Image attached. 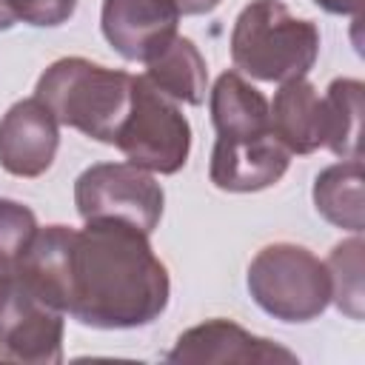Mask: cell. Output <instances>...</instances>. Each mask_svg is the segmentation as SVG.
Listing matches in <instances>:
<instances>
[{"label": "cell", "instance_id": "10", "mask_svg": "<svg viewBox=\"0 0 365 365\" xmlns=\"http://www.w3.org/2000/svg\"><path fill=\"white\" fill-rule=\"evenodd\" d=\"M165 362H297V354L265 339L254 336L231 319H205L182 331L174 348L165 354Z\"/></svg>", "mask_w": 365, "mask_h": 365}, {"label": "cell", "instance_id": "19", "mask_svg": "<svg viewBox=\"0 0 365 365\" xmlns=\"http://www.w3.org/2000/svg\"><path fill=\"white\" fill-rule=\"evenodd\" d=\"M77 0H0V31H9L17 23L37 29H51L68 23Z\"/></svg>", "mask_w": 365, "mask_h": 365}, {"label": "cell", "instance_id": "15", "mask_svg": "<svg viewBox=\"0 0 365 365\" xmlns=\"http://www.w3.org/2000/svg\"><path fill=\"white\" fill-rule=\"evenodd\" d=\"M314 208L325 222L351 234H362V160H342L322 168L314 180Z\"/></svg>", "mask_w": 365, "mask_h": 365}, {"label": "cell", "instance_id": "12", "mask_svg": "<svg viewBox=\"0 0 365 365\" xmlns=\"http://www.w3.org/2000/svg\"><path fill=\"white\" fill-rule=\"evenodd\" d=\"M271 134L288 154H314L325 145V106L314 83L305 77L279 83L274 103H268Z\"/></svg>", "mask_w": 365, "mask_h": 365}, {"label": "cell", "instance_id": "14", "mask_svg": "<svg viewBox=\"0 0 365 365\" xmlns=\"http://www.w3.org/2000/svg\"><path fill=\"white\" fill-rule=\"evenodd\" d=\"M154 88H160L174 103L202 106L208 91V66L194 40L177 34L160 54L145 63L143 74Z\"/></svg>", "mask_w": 365, "mask_h": 365}, {"label": "cell", "instance_id": "22", "mask_svg": "<svg viewBox=\"0 0 365 365\" xmlns=\"http://www.w3.org/2000/svg\"><path fill=\"white\" fill-rule=\"evenodd\" d=\"M6 271H9V268H6V265H3V262H0V277H3V274H6Z\"/></svg>", "mask_w": 365, "mask_h": 365}, {"label": "cell", "instance_id": "4", "mask_svg": "<svg viewBox=\"0 0 365 365\" xmlns=\"http://www.w3.org/2000/svg\"><path fill=\"white\" fill-rule=\"evenodd\" d=\"M251 299L279 322H311L331 302L325 262L297 242H271L248 265Z\"/></svg>", "mask_w": 365, "mask_h": 365}, {"label": "cell", "instance_id": "5", "mask_svg": "<svg viewBox=\"0 0 365 365\" xmlns=\"http://www.w3.org/2000/svg\"><path fill=\"white\" fill-rule=\"evenodd\" d=\"M114 145L137 168L177 174L191 154V125L171 97L154 88L145 77H134L131 108Z\"/></svg>", "mask_w": 365, "mask_h": 365}, {"label": "cell", "instance_id": "13", "mask_svg": "<svg viewBox=\"0 0 365 365\" xmlns=\"http://www.w3.org/2000/svg\"><path fill=\"white\" fill-rule=\"evenodd\" d=\"M217 140H248L271 134L268 100L240 71H222L208 91Z\"/></svg>", "mask_w": 365, "mask_h": 365}, {"label": "cell", "instance_id": "3", "mask_svg": "<svg viewBox=\"0 0 365 365\" xmlns=\"http://www.w3.org/2000/svg\"><path fill=\"white\" fill-rule=\"evenodd\" d=\"M319 57V29L294 17L282 0H251L231 29V60L242 74L262 83L305 77Z\"/></svg>", "mask_w": 365, "mask_h": 365}, {"label": "cell", "instance_id": "1", "mask_svg": "<svg viewBox=\"0 0 365 365\" xmlns=\"http://www.w3.org/2000/svg\"><path fill=\"white\" fill-rule=\"evenodd\" d=\"M14 268L63 314L103 331L151 325L171 297L148 234L120 220L37 228Z\"/></svg>", "mask_w": 365, "mask_h": 365}, {"label": "cell", "instance_id": "17", "mask_svg": "<svg viewBox=\"0 0 365 365\" xmlns=\"http://www.w3.org/2000/svg\"><path fill=\"white\" fill-rule=\"evenodd\" d=\"M362 254H365V242L359 234H354L351 240L334 245L331 257L325 259L331 277V302L351 319H362V302H365Z\"/></svg>", "mask_w": 365, "mask_h": 365}, {"label": "cell", "instance_id": "6", "mask_svg": "<svg viewBox=\"0 0 365 365\" xmlns=\"http://www.w3.org/2000/svg\"><path fill=\"white\" fill-rule=\"evenodd\" d=\"M66 314L17 268L0 277V359L29 365L63 362Z\"/></svg>", "mask_w": 365, "mask_h": 365}, {"label": "cell", "instance_id": "2", "mask_svg": "<svg viewBox=\"0 0 365 365\" xmlns=\"http://www.w3.org/2000/svg\"><path fill=\"white\" fill-rule=\"evenodd\" d=\"M134 74L91 63L86 57H60L37 80L34 97L60 125L114 145L131 108Z\"/></svg>", "mask_w": 365, "mask_h": 365}, {"label": "cell", "instance_id": "11", "mask_svg": "<svg viewBox=\"0 0 365 365\" xmlns=\"http://www.w3.org/2000/svg\"><path fill=\"white\" fill-rule=\"evenodd\" d=\"M291 154L274 134L248 140H217L211 151L208 177L220 191L251 194L271 188L288 171Z\"/></svg>", "mask_w": 365, "mask_h": 365}, {"label": "cell", "instance_id": "21", "mask_svg": "<svg viewBox=\"0 0 365 365\" xmlns=\"http://www.w3.org/2000/svg\"><path fill=\"white\" fill-rule=\"evenodd\" d=\"M220 3H222V0H177V6H180L182 14H208V11H214Z\"/></svg>", "mask_w": 365, "mask_h": 365}, {"label": "cell", "instance_id": "7", "mask_svg": "<svg viewBox=\"0 0 365 365\" xmlns=\"http://www.w3.org/2000/svg\"><path fill=\"white\" fill-rule=\"evenodd\" d=\"M77 214L88 220H120L145 234L160 225L165 194L151 171L131 163H97L74 180Z\"/></svg>", "mask_w": 365, "mask_h": 365}, {"label": "cell", "instance_id": "18", "mask_svg": "<svg viewBox=\"0 0 365 365\" xmlns=\"http://www.w3.org/2000/svg\"><path fill=\"white\" fill-rule=\"evenodd\" d=\"M37 217L29 205L0 197V262L14 268L37 234Z\"/></svg>", "mask_w": 365, "mask_h": 365}, {"label": "cell", "instance_id": "8", "mask_svg": "<svg viewBox=\"0 0 365 365\" xmlns=\"http://www.w3.org/2000/svg\"><path fill=\"white\" fill-rule=\"evenodd\" d=\"M180 17L177 0H103L100 26L120 57L148 63L177 37Z\"/></svg>", "mask_w": 365, "mask_h": 365}, {"label": "cell", "instance_id": "20", "mask_svg": "<svg viewBox=\"0 0 365 365\" xmlns=\"http://www.w3.org/2000/svg\"><path fill=\"white\" fill-rule=\"evenodd\" d=\"M314 3L319 9H325L328 14H354V17H359L365 0H314Z\"/></svg>", "mask_w": 365, "mask_h": 365}, {"label": "cell", "instance_id": "9", "mask_svg": "<svg viewBox=\"0 0 365 365\" xmlns=\"http://www.w3.org/2000/svg\"><path fill=\"white\" fill-rule=\"evenodd\" d=\"M60 145V123L37 100H17L0 117V165L14 177H40L51 168Z\"/></svg>", "mask_w": 365, "mask_h": 365}, {"label": "cell", "instance_id": "16", "mask_svg": "<svg viewBox=\"0 0 365 365\" xmlns=\"http://www.w3.org/2000/svg\"><path fill=\"white\" fill-rule=\"evenodd\" d=\"M365 86L354 77H336L322 94L325 106V145L342 160H359Z\"/></svg>", "mask_w": 365, "mask_h": 365}]
</instances>
